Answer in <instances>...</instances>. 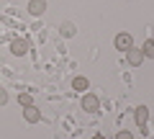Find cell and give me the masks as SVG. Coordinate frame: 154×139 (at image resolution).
Instances as JSON below:
<instances>
[{"mask_svg":"<svg viewBox=\"0 0 154 139\" xmlns=\"http://www.w3.org/2000/svg\"><path fill=\"white\" fill-rule=\"evenodd\" d=\"M82 111H88V113L100 111V98L95 93H82Z\"/></svg>","mask_w":154,"mask_h":139,"instance_id":"obj_1","label":"cell"},{"mask_svg":"<svg viewBox=\"0 0 154 139\" xmlns=\"http://www.w3.org/2000/svg\"><path fill=\"white\" fill-rule=\"evenodd\" d=\"M113 44H116V49H121V52H128V49L134 46V36L123 31V33H118V36H116V41H113Z\"/></svg>","mask_w":154,"mask_h":139,"instance_id":"obj_2","label":"cell"},{"mask_svg":"<svg viewBox=\"0 0 154 139\" xmlns=\"http://www.w3.org/2000/svg\"><path fill=\"white\" fill-rule=\"evenodd\" d=\"M126 62H128L131 67H139V65L144 62V52H141V49H136V46H131V49L126 52Z\"/></svg>","mask_w":154,"mask_h":139,"instance_id":"obj_3","label":"cell"},{"mask_svg":"<svg viewBox=\"0 0 154 139\" xmlns=\"http://www.w3.org/2000/svg\"><path fill=\"white\" fill-rule=\"evenodd\" d=\"M23 118H26L28 124H36V121H41V111H38V108L31 103V106L23 108Z\"/></svg>","mask_w":154,"mask_h":139,"instance_id":"obj_4","label":"cell"},{"mask_svg":"<svg viewBox=\"0 0 154 139\" xmlns=\"http://www.w3.org/2000/svg\"><path fill=\"white\" fill-rule=\"evenodd\" d=\"M11 52H13L16 57H23V54L28 52V41H26V39H13V41H11Z\"/></svg>","mask_w":154,"mask_h":139,"instance_id":"obj_5","label":"cell"},{"mask_svg":"<svg viewBox=\"0 0 154 139\" xmlns=\"http://www.w3.org/2000/svg\"><path fill=\"white\" fill-rule=\"evenodd\" d=\"M46 11V0H28V13L31 16H44Z\"/></svg>","mask_w":154,"mask_h":139,"instance_id":"obj_6","label":"cell"},{"mask_svg":"<svg viewBox=\"0 0 154 139\" xmlns=\"http://www.w3.org/2000/svg\"><path fill=\"white\" fill-rule=\"evenodd\" d=\"M146 121H149V108L146 106H139L136 108V124H139V126H146Z\"/></svg>","mask_w":154,"mask_h":139,"instance_id":"obj_7","label":"cell"},{"mask_svg":"<svg viewBox=\"0 0 154 139\" xmlns=\"http://www.w3.org/2000/svg\"><path fill=\"white\" fill-rule=\"evenodd\" d=\"M72 88L82 93V90H88V88H90V80H88V77H75V80H72Z\"/></svg>","mask_w":154,"mask_h":139,"instance_id":"obj_8","label":"cell"},{"mask_svg":"<svg viewBox=\"0 0 154 139\" xmlns=\"http://www.w3.org/2000/svg\"><path fill=\"white\" fill-rule=\"evenodd\" d=\"M141 52H144V57H149V59H154V39H146V41H144Z\"/></svg>","mask_w":154,"mask_h":139,"instance_id":"obj_9","label":"cell"},{"mask_svg":"<svg viewBox=\"0 0 154 139\" xmlns=\"http://www.w3.org/2000/svg\"><path fill=\"white\" fill-rule=\"evenodd\" d=\"M59 33H62V36H75V23L64 21V23L59 26Z\"/></svg>","mask_w":154,"mask_h":139,"instance_id":"obj_10","label":"cell"},{"mask_svg":"<svg viewBox=\"0 0 154 139\" xmlns=\"http://www.w3.org/2000/svg\"><path fill=\"white\" fill-rule=\"evenodd\" d=\"M18 103H21L23 108L31 106V103H33V95H31V93H18Z\"/></svg>","mask_w":154,"mask_h":139,"instance_id":"obj_11","label":"cell"},{"mask_svg":"<svg viewBox=\"0 0 154 139\" xmlns=\"http://www.w3.org/2000/svg\"><path fill=\"white\" fill-rule=\"evenodd\" d=\"M116 139H134V137H131V131H126V129H123V131L116 134Z\"/></svg>","mask_w":154,"mask_h":139,"instance_id":"obj_12","label":"cell"},{"mask_svg":"<svg viewBox=\"0 0 154 139\" xmlns=\"http://www.w3.org/2000/svg\"><path fill=\"white\" fill-rule=\"evenodd\" d=\"M5 103H8V93L0 88V106H5Z\"/></svg>","mask_w":154,"mask_h":139,"instance_id":"obj_13","label":"cell"},{"mask_svg":"<svg viewBox=\"0 0 154 139\" xmlns=\"http://www.w3.org/2000/svg\"><path fill=\"white\" fill-rule=\"evenodd\" d=\"M93 139H105V137H103V134H93Z\"/></svg>","mask_w":154,"mask_h":139,"instance_id":"obj_14","label":"cell"}]
</instances>
